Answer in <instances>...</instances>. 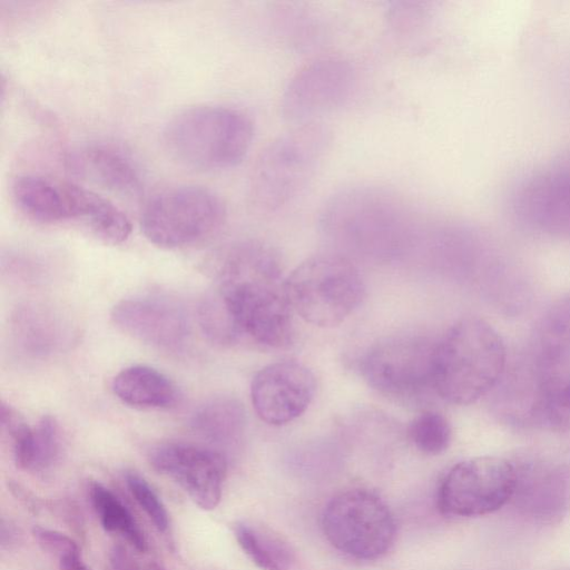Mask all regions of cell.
Here are the masks:
<instances>
[{"mask_svg":"<svg viewBox=\"0 0 570 570\" xmlns=\"http://www.w3.org/2000/svg\"><path fill=\"white\" fill-rule=\"evenodd\" d=\"M225 307L239 337L275 348L294 336L293 307L281 261L269 246L245 242L224 256L213 291Z\"/></svg>","mask_w":570,"mask_h":570,"instance_id":"1","label":"cell"},{"mask_svg":"<svg viewBox=\"0 0 570 570\" xmlns=\"http://www.w3.org/2000/svg\"><path fill=\"white\" fill-rule=\"evenodd\" d=\"M505 360L503 341L490 324L460 320L436 342L433 389L450 403L471 404L497 385Z\"/></svg>","mask_w":570,"mask_h":570,"instance_id":"2","label":"cell"},{"mask_svg":"<svg viewBox=\"0 0 570 570\" xmlns=\"http://www.w3.org/2000/svg\"><path fill=\"white\" fill-rule=\"evenodd\" d=\"M330 129L320 121L299 124L272 140L257 157L249 176L255 209H286L304 193L331 144Z\"/></svg>","mask_w":570,"mask_h":570,"instance_id":"3","label":"cell"},{"mask_svg":"<svg viewBox=\"0 0 570 570\" xmlns=\"http://www.w3.org/2000/svg\"><path fill=\"white\" fill-rule=\"evenodd\" d=\"M254 137L250 118L225 106H196L180 111L166 125L164 145L186 167L216 171L238 165Z\"/></svg>","mask_w":570,"mask_h":570,"instance_id":"4","label":"cell"},{"mask_svg":"<svg viewBox=\"0 0 570 570\" xmlns=\"http://www.w3.org/2000/svg\"><path fill=\"white\" fill-rule=\"evenodd\" d=\"M321 209L324 228L355 244L389 243L414 223V208L402 196L373 184L345 186L330 196Z\"/></svg>","mask_w":570,"mask_h":570,"instance_id":"5","label":"cell"},{"mask_svg":"<svg viewBox=\"0 0 570 570\" xmlns=\"http://www.w3.org/2000/svg\"><path fill=\"white\" fill-rule=\"evenodd\" d=\"M291 305L304 321L333 327L345 321L365 296L356 266L337 254H320L301 263L286 278Z\"/></svg>","mask_w":570,"mask_h":570,"instance_id":"6","label":"cell"},{"mask_svg":"<svg viewBox=\"0 0 570 570\" xmlns=\"http://www.w3.org/2000/svg\"><path fill=\"white\" fill-rule=\"evenodd\" d=\"M226 208L212 190L185 185L165 189L146 204L141 229L161 248H180L200 243L223 226Z\"/></svg>","mask_w":570,"mask_h":570,"instance_id":"7","label":"cell"},{"mask_svg":"<svg viewBox=\"0 0 570 570\" xmlns=\"http://www.w3.org/2000/svg\"><path fill=\"white\" fill-rule=\"evenodd\" d=\"M322 529L335 549L358 560L381 558L396 537L395 519L387 504L364 489L335 495L323 511Z\"/></svg>","mask_w":570,"mask_h":570,"instance_id":"8","label":"cell"},{"mask_svg":"<svg viewBox=\"0 0 570 570\" xmlns=\"http://www.w3.org/2000/svg\"><path fill=\"white\" fill-rule=\"evenodd\" d=\"M515 483V463L498 456L468 459L452 466L442 479L438 507L451 517L485 515L512 499Z\"/></svg>","mask_w":570,"mask_h":570,"instance_id":"9","label":"cell"},{"mask_svg":"<svg viewBox=\"0 0 570 570\" xmlns=\"http://www.w3.org/2000/svg\"><path fill=\"white\" fill-rule=\"evenodd\" d=\"M435 345L421 335L385 337L364 355L362 375L384 395L403 400L421 396L433 389Z\"/></svg>","mask_w":570,"mask_h":570,"instance_id":"10","label":"cell"},{"mask_svg":"<svg viewBox=\"0 0 570 570\" xmlns=\"http://www.w3.org/2000/svg\"><path fill=\"white\" fill-rule=\"evenodd\" d=\"M356 87L353 65L341 57H323L303 66L288 81L281 99L284 118L299 124L336 110Z\"/></svg>","mask_w":570,"mask_h":570,"instance_id":"11","label":"cell"},{"mask_svg":"<svg viewBox=\"0 0 570 570\" xmlns=\"http://www.w3.org/2000/svg\"><path fill=\"white\" fill-rule=\"evenodd\" d=\"M511 209L528 228L570 236V155L528 174L512 194Z\"/></svg>","mask_w":570,"mask_h":570,"instance_id":"12","label":"cell"},{"mask_svg":"<svg viewBox=\"0 0 570 570\" xmlns=\"http://www.w3.org/2000/svg\"><path fill=\"white\" fill-rule=\"evenodd\" d=\"M148 459L156 471L174 480L200 509L213 510L219 504L227 471L219 451L167 442L155 445Z\"/></svg>","mask_w":570,"mask_h":570,"instance_id":"13","label":"cell"},{"mask_svg":"<svg viewBox=\"0 0 570 570\" xmlns=\"http://www.w3.org/2000/svg\"><path fill=\"white\" fill-rule=\"evenodd\" d=\"M315 377L303 364L282 361L266 365L252 381L256 414L271 425H283L301 416L315 393Z\"/></svg>","mask_w":570,"mask_h":570,"instance_id":"14","label":"cell"},{"mask_svg":"<svg viewBox=\"0 0 570 570\" xmlns=\"http://www.w3.org/2000/svg\"><path fill=\"white\" fill-rule=\"evenodd\" d=\"M111 320L121 332L158 348H178L189 334L184 308L163 297L122 299L112 307Z\"/></svg>","mask_w":570,"mask_h":570,"instance_id":"15","label":"cell"},{"mask_svg":"<svg viewBox=\"0 0 570 570\" xmlns=\"http://www.w3.org/2000/svg\"><path fill=\"white\" fill-rule=\"evenodd\" d=\"M515 465L517 483L511 500L519 512L539 522L560 519L570 501V489L563 474L542 463Z\"/></svg>","mask_w":570,"mask_h":570,"instance_id":"16","label":"cell"},{"mask_svg":"<svg viewBox=\"0 0 570 570\" xmlns=\"http://www.w3.org/2000/svg\"><path fill=\"white\" fill-rule=\"evenodd\" d=\"M75 173L120 195H135L140 190L139 171L132 159L122 150L91 144L78 148L68 157Z\"/></svg>","mask_w":570,"mask_h":570,"instance_id":"17","label":"cell"},{"mask_svg":"<svg viewBox=\"0 0 570 570\" xmlns=\"http://www.w3.org/2000/svg\"><path fill=\"white\" fill-rule=\"evenodd\" d=\"M18 210L40 224L71 222V183L40 175L18 176L11 188Z\"/></svg>","mask_w":570,"mask_h":570,"instance_id":"18","label":"cell"},{"mask_svg":"<svg viewBox=\"0 0 570 570\" xmlns=\"http://www.w3.org/2000/svg\"><path fill=\"white\" fill-rule=\"evenodd\" d=\"M12 332L17 344L32 356H47L69 343V324L49 307L26 304L12 316Z\"/></svg>","mask_w":570,"mask_h":570,"instance_id":"19","label":"cell"},{"mask_svg":"<svg viewBox=\"0 0 570 570\" xmlns=\"http://www.w3.org/2000/svg\"><path fill=\"white\" fill-rule=\"evenodd\" d=\"M115 395L125 404L139 409H169L178 401L176 385L159 371L132 365L112 380Z\"/></svg>","mask_w":570,"mask_h":570,"instance_id":"20","label":"cell"},{"mask_svg":"<svg viewBox=\"0 0 570 570\" xmlns=\"http://www.w3.org/2000/svg\"><path fill=\"white\" fill-rule=\"evenodd\" d=\"M16 465L33 473L50 470L61 453L59 424L51 415H43L36 426L19 428L10 438Z\"/></svg>","mask_w":570,"mask_h":570,"instance_id":"21","label":"cell"},{"mask_svg":"<svg viewBox=\"0 0 570 570\" xmlns=\"http://www.w3.org/2000/svg\"><path fill=\"white\" fill-rule=\"evenodd\" d=\"M191 430L212 444L230 448L240 442L246 413L235 397L217 396L198 406L190 419Z\"/></svg>","mask_w":570,"mask_h":570,"instance_id":"22","label":"cell"},{"mask_svg":"<svg viewBox=\"0 0 570 570\" xmlns=\"http://www.w3.org/2000/svg\"><path fill=\"white\" fill-rule=\"evenodd\" d=\"M234 534L243 551L263 570H289L294 551L285 539L271 528L252 521H239Z\"/></svg>","mask_w":570,"mask_h":570,"instance_id":"23","label":"cell"},{"mask_svg":"<svg viewBox=\"0 0 570 570\" xmlns=\"http://www.w3.org/2000/svg\"><path fill=\"white\" fill-rule=\"evenodd\" d=\"M78 222L109 245L124 243L131 233V224L126 214L108 198L86 187H82L80 194Z\"/></svg>","mask_w":570,"mask_h":570,"instance_id":"24","label":"cell"},{"mask_svg":"<svg viewBox=\"0 0 570 570\" xmlns=\"http://www.w3.org/2000/svg\"><path fill=\"white\" fill-rule=\"evenodd\" d=\"M88 492L102 528L121 535L136 550L146 552V535L125 503L110 489L97 481L90 483Z\"/></svg>","mask_w":570,"mask_h":570,"instance_id":"25","label":"cell"},{"mask_svg":"<svg viewBox=\"0 0 570 570\" xmlns=\"http://www.w3.org/2000/svg\"><path fill=\"white\" fill-rule=\"evenodd\" d=\"M409 435L417 450L436 455L448 449L451 441V426L442 414L425 411L411 422Z\"/></svg>","mask_w":570,"mask_h":570,"instance_id":"26","label":"cell"},{"mask_svg":"<svg viewBox=\"0 0 570 570\" xmlns=\"http://www.w3.org/2000/svg\"><path fill=\"white\" fill-rule=\"evenodd\" d=\"M541 335L544 356L549 361L570 356V297L551 309L542 325Z\"/></svg>","mask_w":570,"mask_h":570,"instance_id":"27","label":"cell"},{"mask_svg":"<svg viewBox=\"0 0 570 570\" xmlns=\"http://www.w3.org/2000/svg\"><path fill=\"white\" fill-rule=\"evenodd\" d=\"M127 488L159 532L169 527V515L165 504L153 487L137 472L128 471L125 475Z\"/></svg>","mask_w":570,"mask_h":570,"instance_id":"28","label":"cell"},{"mask_svg":"<svg viewBox=\"0 0 570 570\" xmlns=\"http://www.w3.org/2000/svg\"><path fill=\"white\" fill-rule=\"evenodd\" d=\"M430 10L422 2H393L386 10L389 27L397 35L416 33L426 26Z\"/></svg>","mask_w":570,"mask_h":570,"instance_id":"29","label":"cell"},{"mask_svg":"<svg viewBox=\"0 0 570 570\" xmlns=\"http://www.w3.org/2000/svg\"><path fill=\"white\" fill-rule=\"evenodd\" d=\"M32 535L45 551L53 554L57 559L68 552L79 550L78 544L69 535L57 530L35 527Z\"/></svg>","mask_w":570,"mask_h":570,"instance_id":"30","label":"cell"},{"mask_svg":"<svg viewBox=\"0 0 570 570\" xmlns=\"http://www.w3.org/2000/svg\"><path fill=\"white\" fill-rule=\"evenodd\" d=\"M109 570H139L137 562L121 544H114L108 553Z\"/></svg>","mask_w":570,"mask_h":570,"instance_id":"31","label":"cell"},{"mask_svg":"<svg viewBox=\"0 0 570 570\" xmlns=\"http://www.w3.org/2000/svg\"><path fill=\"white\" fill-rule=\"evenodd\" d=\"M59 570H91L81 558L80 549L58 558Z\"/></svg>","mask_w":570,"mask_h":570,"instance_id":"32","label":"cell"},{"mask_svg":"<svg viewBox=\"0 0 570 570\" xmlns=\"http://www.w3.org/2000/svg\"><path fill=\"white\" fill-rule=\"evenodd\" d=\"M18 539L17 529L11 524V522L2 519L1 521V546L10 548L16 544Z\"/></svg>","mask_w":570,"mask_h":570,"instance_id":"33","label":"cell"},{"mask_svg":"<svg viewBox=\"0 0 570 570\" xmlns=\"http://www.w3.org/2000/svg\"><path fill=\"white\" fill-rule=\"evenodd\" d=\"M561 404L564 411L570 414V382H568L561 392Z\"/></svg>","mask_w":570,"mask_h":570,"instance_id":"34","label":"cell"},{"mask_svg":"<svg viewBox=\"0 0 570 570\" xmlns=\"http://www.w3.org/2000/svg\"><path fill=\"white\" fill-rule=\"evenodd\" d=\"M147 570H165L160 564L153 562L148 566Z\"/></svg>","mask_w":570,"mask_h":570,"instance_id":"35","label":"cell"}]
</instances>
